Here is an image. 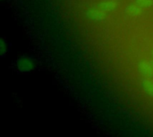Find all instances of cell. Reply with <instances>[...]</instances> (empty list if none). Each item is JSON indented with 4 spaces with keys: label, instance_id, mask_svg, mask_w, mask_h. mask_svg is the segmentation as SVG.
<instances>
[{
    "label": "cell",
    "instance_id": "3957f363",
    "mask_svg": "<svg viewBox=\"0 0 153 137\" xmlns=\"http://www.w3.org/2000/svg\"><path fill=\"white\" fill-rule=\"evenodd\" d=\"M139 70L142 74L153 78V62H142L139 64Z\"/></svg>",
    "mask_w": 153,
    "mask_h": 137
},
{
    "label": "cell",
    "instance_id": "277c9868",
    "mask_svg": "<svg viewBox=\"0 0 153 137\" xmlns=\"http://www.w3.org/2000/svg\"><path fill=\"white\" fill-rule=\"evenodd\" d=\"M98 6L104 12H112L117 7V2L116 0H105L100 2Z\"/></svg>",
    "mask_w": 153,
    "mask_h": 137
},
{
    "label": "cell",
    "instance_id": "5b68a950",
    "mask_svg": "<svg viewBox=\"0 0 153 137\" xmlns=\"http://www.w3.org/2000/svg\"><path fill=\"white\" fill-rule=\"evenodd\" d=\"M126 12L130 15V16H139L142 12H143V8L140 7L139 5H137L136 4H132V5H129L126 7Z\"/></svg>",
    "mask_w": 153,
    "mask_h": 137
},
{
    "label": "cell",
    "instance_id": "7a4b0ae2",
    "mask_svg": "<svg viewBox=\"0 0 153 137\" xmlns=\"http://www.w3.org/2000/svg\"><path fill=\"white\" fill-rule=\"evenodd\" d=\"M86 14L87 17L93 21H102L106 18V12L101 10L98 5L90 8Z\"/></svg>",
    "mask_w": 153,
    "mask_h": 137
},
{
    "label": "cell",
    "instance_id": "52a82bcc",
    "mask_svg": "<svg viewBox=\"0 0 153 137\" xmlns=\"http://www.w3.org/2000/svg\"><path fill=\"white\" fill-rule=\"evenodd\" d=\"M135 4L142 8L152 7L153 5V0H135Z\"/></svg>",
    "mask_w": 153,
    "mask_h": 137
},
{
    "label": "cell",
    "instance_id": "6da1fadb",
    "mask_svg": "<svg viewBox=\"0 0 153 137\" xmlns=\"http://www.w3.org/2000/svg\"><path fill=\"white\" fill-rule=\"evenodd\" d=\"M17 68L22 72H28L34 69V62L31 58L28 56H22L17 61Z\"/></svg>",
    "mask_w": 153,
    "mask_h": 137
},
{
    "label": "cell",
    "instance_id": "8992f818",
    "mask_svg": "<svg viewBox=\"0 0 153 137\" xmlns=\"http://www.w3.org/2000/svg\"><path fill=\"white\" fill-rule=\"evenodd\" d=\"M142 86L149 96L153 97V81L145 78L142 81Z\"/></svg>",
    "mask_w": 153,
    "mask_h": 137
},
{
    "label": "cell",
    "instance_id": "ba28073f",
    "mask_svg": "<svg viewBox=\"0 0 153 137\" xmlns=\"http://www.w3.org/2000/svg\"><path fill=\"white\" fill-rule=\"evenodd\" d=\"M0 51H1L2 54H4L7 51V45H6V43L4 40V38H1V40H0Z\"/></svg>",
    "mask_w": 153,
    "mask_h": 137
}]
</instances>
